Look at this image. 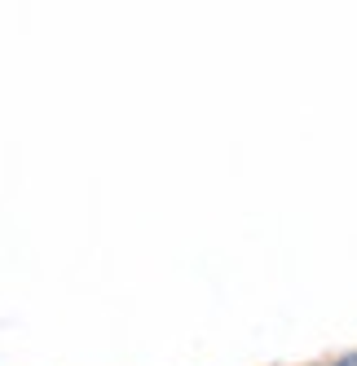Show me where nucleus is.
I'll list each match as a JSON object with an SVG mask.
<instances>
[{
  "instance_id": "f257e3e1",
  "label": "nucleus",
  "mask_w": 357,
  "mask_h": 366,
  "mask_svg": "<svg viewBox=\"0 0 357 366\" xmlns=\"http://www.w3.org/2000/svg\"><path fill=\"white\" fill-rule=\"evenodd\" d=\"M331 366H357V353H344V357H336Z\"/></svg>"
}]
</instances>
